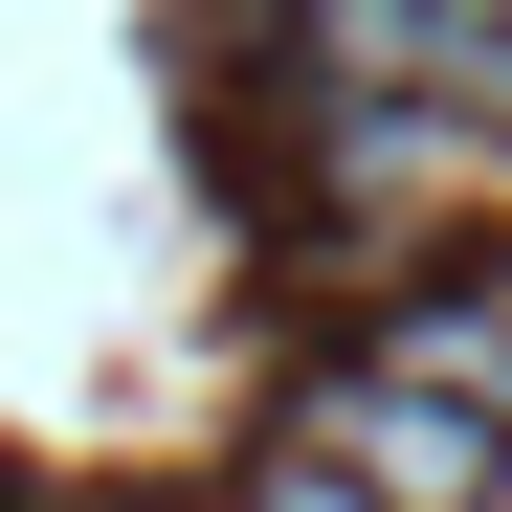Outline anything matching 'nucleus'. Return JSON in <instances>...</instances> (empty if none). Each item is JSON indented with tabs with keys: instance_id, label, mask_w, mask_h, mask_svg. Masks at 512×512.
Here are the masks:
<instances>
[{
	"instance_id": "nucleus-1",
	"label": "nucleus",
	"mask_w": 512,
	"mask_h": 512,
	"mask_svg": "<svg viewBox=\"0 0 512 512\" xmlns=\"http://www.w3.org/2000/svg\"><path fill=\"white\" fill-rule=\"evenodd\" d=\"M290 446H334L379 512H490V490H512V423H490V401H446V379H401V357L312 379V401H290Z\"/></svg>"
},
{
	"instance_id": "nucleus-2",
	"label": "nucleus",
	"mask_w": 512,
	"mask_h": 512,
	"mask_svg": "<svg viewBox=\"0 0 512 512\" xmlns=\"http://www.w3.org/2000/svg\"><path fill=\"white\" fill-rule=\"evenodd\" d=\"M379 357H401V379H446V401H490V423H512V268H468V290H401V312H379Z\"/></svg>"
},
{
	"instance_id": "nucleus-3",
	"label": "nucleus",
	"mask_w": 512,
	"mask_h": 512,
	"mask_svg": "<svg viewBox=\"0 0 512 512\" xmlns=\"http://www.w3.org/2000/svg\"><path fill=\"white\" fill-rule=\"evenodd\" d=\"M245 512H379V490L334 468V446H268V468H245Z\"/></svg>"
}]
</instances>
